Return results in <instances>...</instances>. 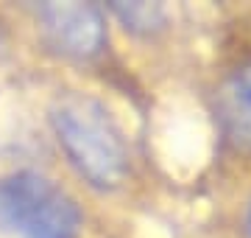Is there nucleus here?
<instances>
[{
  "label": "nucleus",
  "instance_id": "obj_3",
  "mask_svg": "<svg viewBox=\"0 0 251 238\" xmlns=\"http://www.w3.org/2000/svg\"><path fill=\"white\" fill-rule=\"evenodd\" d=\"M36 14L48 42L62 54L92 56L103 45V17L90 3H45Z\"/></svg>",
  "mask_w": 251,
  "mask_h": 238
},
{
  "label": "nucleus",
  "instance_id": "obj_2",
  "mask_svg": "<svg viewBox=\"0 0 251 238\" xmlns=\"http://www.w3.org/2000/svg\"><path fill=\"white\" fill-rule=\"evenodd\" d=\"M81 213L56 182L31 171L0 177V233L11 238H75Z\"/></svg>",
  "mask_w": 251,
  "mask_h": 238
},
{
  "label": "nucleus",
  "instance_id": "obj_4",
  "mask_svg": "<svg viewBox=\"0 0 251 238\" xmlns=\"http://www.w3.org/2000/svg\"><path fill=\"white\" fill-rule=\"evenodd\" d=\"M221 112L229 138L251 149V64L232 76L221 92Z\"/></svg>",
  "mask_w": 251,
  "mask_h": 238
},
{
  "label": "nucleus",
  "instance_id": "obj_1",
  "mask_svg": "<svg viewBox=\"0 0 251 238\" xmlns=\"http://www.w3.org/2000/svg\"><path fill=\"white\" fill-rule=\"evenodd\" d=\"M50 120L64 154L81 177L98 188H115L126 177V143L100 101L81 92L62 95L50 110Z\"/></svg>",
  "mask_w": 251,
  "mask_h": 238
},
{
  "label": "nucleus",
  "instance_id": "obj_5",
  "mask_svg": "<svg viewBox=\"0 0 251 238\" xmlns=\"http://www.w3.org/2000/svg\"><path fill=\"white\" fill-rule=\"evenodd\" d=\"M115 14L131 28H143V31L162 26V20H165V11L159 6H148V3H115Z\"/></svg>",
  "mask_w": 251,
  "mask_h": 238
}]
</instances>
